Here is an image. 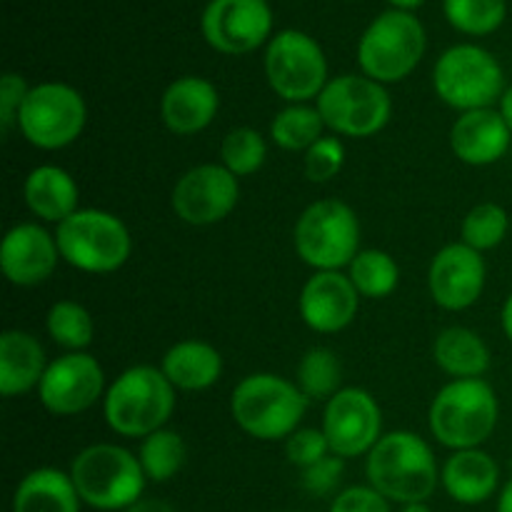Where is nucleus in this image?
Instances as JSON below:
<instances>
[{"label":"nucleus","mask_w":512,"mask_h":512,"mask_svg":"<svg viewBox=\"0 0 512 512\" xmlns=\"http://www.w3.org/2000/svg\"><path fill=\"white\" fill-rule=\"evenodd\" d=\"M365 473L370 488L400 505L425 503L440 483L435 453L410 430L383 435L368 453Z\"/></svg>","instance_id":"nucleus-1"},{"label":"nucleus","mask_w":512,"mask_h":512,"mask_svg":"<svg viewBox=\"0 0 512 512\" xmlns=\"http://www.w3.org/2000/svg\"><path fill=\"white\" fill-rule=\"evenodd\" d=\"M175 410V388L153 365H135L113 380L103 398L105 423L123 438H148Z\"/></svg>","instance_id":"nucleus-2"},{"label":"nucleus","mask_w":512,"mask_h":512,"mask_svg":"<svg viewBox=\"0 0 512 512\" xmlns=\"http://www.w3.org/2000/svg\"><path fill=\"white\" fill-rule=\"evenodd\" d=\"M308 398L290 380L273 373H253L235 385L230 395V413L238 428L250 438L288 440L300 428Z\"/></svg>","instance_id":"nucleus-3"},{"label":"nucleus","mask_w":512,"mask_h":512,"mask_svg":"<svg viewBox=\"0 0 512 512\" xmlns=\"http://www.w3.org/2000/svg\"><path fill=\"white\" fill-rule=\"evenodd\" d=\"M498 420V395L483 378L453 380L440 388L428 415L433 438L453 453L480 448L495 433Z\"/></svg>","instance_id":"nucleus-4"},{"label":"nucleus","mask_w":512,"mask_h":512,"mask_svg":"<svg viewBox=\"0 0 512 512\" xmlns=\"http://www.w3.org/2000/svg\"><path fill=\"white\" fill-rule=\"evenodd\" d=\"M70 478L85 505L103 512L128 510L143 498L145 473L130 450L113 443H98L75 455Z\"/></svg>","instance_id":"nucleus-5"},{"label":"nucleus","mask_w":512,"mask_h":512,"mask_svg":"<svg viewBox=\"0 0 512 512\" xmlns=\"http://www.w3.org/2000/svg\"><path fill=\"white\" fill-rule=\"evenodd\" d=\"M60 258L83 273L105 275L123 268L133 250L130 230L118 215L80 208L55 228Z\"/></svg>","instance_id":"nucleus-6"},{"label":"nucleus","mask_w":512,"mask_h":512,"mask_svg":"<svg viewBox=\"0 0 512 512\" xmlns=\"http://www.w3.org/2000/svg\"><path fill=\"white\" fill-rule=\"evenodd\" d=\"M428 35L423 23L408 10H385L365 28L358 43V63L363 75L380 85L400 83L423 60Z\"/></svg>","instance_id":"nucleus-7"},{"label":"nucleus","mask_w":512,"mask_h":512,"mask_svg":"<svg viewBox=\"0 0 512 512\" xmlns=\"http://www.w3.org/2000/svg\"><path fill=\"white\" fill-rule=\"evenodd\" d=\"M433 88L438 98L460 113L493 108L505 93V73L498 58L480 45H453L433 68Z\"/></svg>","instance_id":"nucleus-8"},{"label":"nucleus","mask_w":512,"mask_h":512,"mask_svg":"<svg viewBox=\"0 0 512 512\" xmlns=\"http://www.w3.org/2000/svg\"><path fill=\"white\" fill-rule=\"evenodd\" d=\"M295 253L318 270H343L360 253V223L348 203L318 200L300 213L293 230Z\"/></svg>","instance_id":"nucleus-9"},{"label":"nucleus","mask_w":512,"mask_h":512,"mask_svg":"<svg viewBox=\"0 0 512 512\" xmlns=\"http://www.w3.org/2000/svg\"><path fill=\"white\" fill-rule=\"evenodd\" d=\"M325 128L345 138H370L390 123L393 100L385 85L368 75H340L315 100Z\"/></svg>","instance_id":"nucleus-10"},{"label":"nucleus","mask_w":512,"mask_h":512,"mask_svg":"<svg viewBox=\"0 0 512 512\" xmlns=\"http://www.w3.org/2000/svg\"><path fill=\"white\" fill-rule=\"evenodd\" d=\"M265 78L285 103L318 100L328 80V60L315 38L303 30H280L265 48Z\"/></svg>","instance_id":"nucleus-11"},{"label":"nucleus","mask_w":512,"mask_h":512,"mask_svg":"<svg viewBox=\"0 0 512 512\" xmlns=\"http://www.w3.org/2000/svg\"><path fill=\"white\" fill-rule=\"evenodd\" d=\"M88 123L85 100L68 83L33 85L18 115V128L33 148L60 150L73 145Z\"/></svg>","instance_id":"nucleus-12"},{"label":"nucleus","mask_w":512,"mask_h":512,"mask_svg":"<svg viewBox=\"0 0 512 512\" xmlns=\"http://www.w3.org/2000/svg\"><path fill=\"white\" fill-rule=\"evenodd\" d=\"M323 433L330 443V453L338 458L368 455L383 438V413L368 390L343 388L325 405Z\"/></svg>","instance_id":"nucleus-13"},{"label":"nucleus","mask_w":512,"mask_h":512,"mask_svg":"<svg viewBox=\"0 0 512 512\" xmlns=\"http://www.w3.org/2000/svg\"><path fill=\"white\" fill-rule=\"evenodd\" d=\"M240 200V185L230 170L220 163L195 165L180 175L170 193L173 213L183 223L205 228L228 218Z\"/></svg>","instance_id":"nucleus-14"},{"label":"nucleus","mask_w":512,"mask_h":512,"mask_svg":"<svg viewBox=\"0 0 512 512\" xmlns=\"http://www.w3.org/2000/svg\"><path fill=\"white\" fill-rule=\"evenodd\" d=\"M200 28L213 50L245 55L270 38L273 10L268 0H210L200 18Z\"/></svg>","instance_id":"nucleus-15"},{"label":"nucleus","mask_w":512,"mask_h":512,"mask_svg":"<svg viewBox=\"0 0 512 512\" xmlns=\"http://www.w3.org/2000/svg\"><path fill=\"white\" fill-rule=\"evenodd\" d=\"M105 393V373L88 353H65L53 360L38 385V398L48 413L70 418L93 408Z\"/></svg>","instance_id":"nucleus-16"},{"label":"nucleus","mask_w":512,"mask_h":512,"mask_svg":"<svg viewBox=\"0 0 512 512\" xmlns=\"http://www.w3.org/2000/svg\"><path fill=\"white\" fill-rule=\"evenodd\" d=\"M485 278L488 268L483 253L468 248L465 243H450L440 248L430 263L428 288L435 305L458 313L478 303L485 290Z\"/></svg>","instance_id":"nucleus-17"},{"label":"nucleus","mask_w":512,"mask_h":512,"mask_svg":"<svg viewBox=\"0 0 512 512\" xmlns=\"http://www.w3.org/2000/svg\"><path fill=\"white\" fill-rule=\"evenodd\" d=\"M300 318L323 335L340 333L358 315L360 293L340 270H318L300 290Z\"/></svg>","instance_id":"nucleus-18"},{"label":"nucleus","mask_w":512,"mask_h":512,"mask_svg":"<svg viewBox=\"0 0 512 512\" xmlns=\"http://www.w3.org/2000/svg\"><path fill=\"white\" fill-rule=\"evenodd\" d=\"M60 260L58 240L38 223H18L0 245V268L18 288H35L55 273Z\"/></svg>","instance_id":"nucleus-19"},{"label":"nucleus","mask_w":512,"mask_h":512,"mask_svg":"<svg viewBox=\"0 0 512 512\" xmlns=\"http://www.w3.org/2000/svg\"><path fill=\"white\" fill-rule=\"evenodd\" d=\"M512 143V130L503 113L495 108L460 113L450 128V148L465 165L485 168L505 158Z\"/></svg>","instance_id":"nucleus-20"},{"label":"nucleus","mask_w":512,"mask_h":512,"mask_svg":"<svg viewBox=\"0 0 512 512\" xmlns=\"http://www.w3.org/2000/svg\"><path fill=\"white\" fill-rule=\"evenodd\" d=\"M218 108V88L198 75L173 80L160 98V118L175 135H195L205 130L218 115Z\"/></svg>","instance_id":"nucleus-21"},{"label":"nucleus","mask_w":512,"mask_h":512,"mask_svg":"<svg viewBox=\"0 0 512 512\" xmlns=\"http://www.w3.org/2000/svg\"><path fill=\"white\" fill-rule=\"evenodd\" d=\"M440 483L455 503L480 505L498 490L500 468L485 450H455L440 470Z\"/></svg>","instance_id":"nucleus-22"},{"label":"nucleus","mask_w":512,"mask_h":512,"mask_svg":"<svg viewBox=\"0 0 512 512\" xmlns=\"http://www.w3.org/2000/svg\"><path fill=\"white\" fill-rule=\"evenodd\" d=\"M48 365L35 335L25 330H5L0 335V395L15 398L38 388Z\"/></svg>","instance_id":"nucleus-23"},{"label":"nucleus","mask_w":512,"mask_h":512,"mask_svg":"<svg viewBox=\"0 0 512 512\" xmlns=\"http://www.w3.org/2000/svg\"><path fill=\"white\" fill-rule=\"evenodd\" d=\"M23 198L30 213L45 223H63L75 213L80 200L78 183L68 170L58 165H38L28 173L23 185Z\"/></svg>","instance_id":"nucleus-24"},{"label":"nucleus","mask_w":512,"mask_h":512,"mask_svg":"<svg viewBox=\"0 0 512 512\" xmlns=\"http://www.w3.org/2000/svg\"><path fill=\"white\" fill-rule=\"evenodd\" d=\"M160 370L175 390L200 393L213 388L223 375V355L205 340H180L165 353Z\"/></svg>","instance_id":"nucleus-25"},{"label":"nucleus","mask_w":512,"mask_h":512,"mask_svg":"<svg viewBox=\"0 0 512 512\" xmlns=\"http://www.w3.org/2000/svg\"><path fill=\"white\" fill-rule=\"evenodd\" d=\"M80 495L70 473L38 468L25 475L13 495V512H80Z\"/></svg>","instance_id":"nucleus-26"},{"label":"nucleus","mask_w":512,"mask_h":512,"mask_svg":"<svg viewBox=\"0 0 512 512\" xmlns=\"http://www.w3.org/2000/svg\"><path fill=\"white\" fill-rule=\"evenodd\" d=\"M433 358L443 373L455 380L483 378L490 368V348L468 328H445L433 343Z\"/></svg>","instance_id":"nucleus-27"},{"label":"nucleus","mask_w":512,"mask_h":512,"mask_svg":"<svg viewBox=\"0 0 512 512\" xmlns=\"http://www.w3.org/2000/svg\"><path fill=\"white\" fill-rule=\"evenodd\" d=\"M323 115L318 108L308 103H290L288 108L280 110L270 123V138L278 148L300 153L308 150L323 138Z\"/></svg>","instance_id":"nucleus-28"},{"label":"nucleus","mask_w":512,"mask_h":512,"mask_svg":"<svg viewBox=\"0 0 512 512\" xmlns=\"http://www.w3.org/2000/svg\"><path fill=\"white\" fill-rule=\"evenodd\" d=\"M348 278L363 298H388L400 283V268L395 258L385 250H360L353 263L348 265Z\"/></svg>","instance_id":"nucleus-29"},{"label":"nucleus","mask_w":512,"mask_h":512,"mask_svg":"<svg viewBox=\"0 0 512 512\" xmlns=\"http://www.w3.org/2000/svg\"><path fill=\"white\" fill-rule=\"evenodd\" d=\"M185 458H188L185 440L175 430L168 428L143 438V445H140L138 453L145 478L153 480V483H168V480H173L183 470Z\"/></svg>","instance_id":"nucleus-30"},{"label":"nucleus","mask_w":512,"mask_h":512,"mask_svg":"<svg viewBox=\"0 0 512 512\" xmlns=\"http://www.w3.org/2000/svg\"><path fill=\"white\" fill-rule=\"evenodd\" d=\"M45 328H48V335L53 338V343L65 348L68 353H85V348L93 343L95 335L93 318L75 300H58L48 310Z\"/></svg>","instance_id":"nucleus-31"},{"label":"nucleus","mask_w":512,"mask_h":512,"mask_svg":"<svg viewBox=\"0 0 512 512\" xmlns=\"http://www.w3.org/2000/svg\"><path fill=\"white\" fill-rule=\"evenodd\" d=\"M340 360L333 350L313 348L300 358L295 370V385L308 400H330L340 393Z\"/></svg>","instance_id":"nucleus-32"},{"label":"nucleus","mask_w":512,"mask_h":512,"mask_svg":"<svg viewBox=\"0 0 512 512\" xmlns=\"http://www.w3.org/2000/svg\"><path fill=\"white\" fill-rule=\"evenodd\" d=\"M443 10L455 30L483 38L505 23L508 3L505 0H443Z\"/></svg>","instance_id":"nucleus-33"},{"label":"nucleus","mask_w":512,"mask_h":512,"mask_svg":"<svg viewBox=\"0 0 512 512\" xmlns=\"http://www.w3.org/2000/svg\"><path fill=\"white\" fill-rule=\"evenodd\" d=\"M510 230V218L508 210L498 203H478L463 220V228H460V243H465L468 248L485 253V250H493L508 238Z\"/></svg>","instance_id":"nucleus-34"},{"label":"nucleus","mask_w":512,"mask_h":512,"mask_svg":"<svg viewBox=\"0 0 512 512\" xmlns=\"http://www.w3.org/2000/svg\"><path fill=\"white\" fill-rule=\"evenodd\" d=\"M268 155L265 138L255 128H233L220 143V165L235 175L248 178L258 173Z\"/></svg>","instance_id":"nucleus-35"},{"label":"nucleus","mask_w":512,"mask_h":512,"mask_svg":"<svg viewBox=\"0 0 512 512\" xmlns=\"http://www.w3.org/2000/svg\"><path fill=\"white\" fill-rule=\"evenodd\" d=\"M345 145L335 135H323L313 148L305 150L303 170L310 183H328L343 170Z\"/></svg>","instance_id":"nucleus-36"},{"label":"nucleus","mask_w":512,"mask_h":512,"mask_svg":"<svg viewBox=\"0 0 512 512\" xmlns=\"http://www.w3.org/2000/svg\"><path fill=\"white\" fill-rule=\"evenodd\" d=\"M285 455L295 468L305 470L310 465L320 463L330 455V443L323 430L298 428L288 440H285Z\"/></svg>","instance_id":"nucleus-37"},{"label":"nucleus","mask_w":512,"mask_h":512,"mask_svg":"<svg viewBox=\"0 0 512 512\" xmlns=\"http://www.w3.org/2000/svg\"><path fill=\"white\" fill-rule=\"evenodd\" d=\"M330 512H390V500L370 485H353L335 495Z\"/></svg>","instance_id":"nucleus-38"},{"label":"nucleus","mask_w":512,"mask_h":512,"mask_svg":"<svg viewBox=\"0 0 512 512\" xmlns=\"http://www.w3.org/2000/svg\"><path fill=\"white\" fill-rule=\"evenodd\" d=\"M343 458L330 453L328 458H323L320 463L310 465V468L303 470V488L308 490L315 498H323V495H330L335 488H338L340 478H343Z\"/></svg>","instance_id":"nucleus-39"},{"label":"nucleus","mask_w":512,"mask_h":512,"mask_svg":"<svg viewBox=\"0 0 512 512\" xmlns=\"http://www.w3.org/2000/svg\"><path fill=\"white\" fill-rule=\"evenodd\" d=\"M30 93V85L25 83L23 75L5 73L0 78V125L8 133L13 125H18L20 108H23L25 98Z\"/></svg>","instance_id":"nucleus-40"},{"label":"nucleus","mask_w":512,"mask_h":512,"mask_svg":"<svg viewBox=\"0 0 512 512\" xmlns=\"http://www.w3.org/2000/svg\"><path fill=\"white\" fill-rule=\"evenodd\" d=\"M123 512H175L173 508H170L165 500H155V498H140L138 503L130 505L128 510Z\"/></svg>","instance_id":"nucleus-41"},{"label":"nucleus","mask_w":512,"mask_h":512,"mask_svg":"<svg viewBox=\"0 0 512 512\" xmlns=\"http://www.w3.org/2000/svg\"><path fill=\"white\" fill-rule=\"evenodd\" d=\"M500 323H503V333L505 338L512 343V293L505 298L503 303V313H500Z\"/></svg>","instance_id":"nucleus-42"},{"label":"nucleus","mask_w":512,"mask_h":512,"mask_svg":"<svg viewBox=\"0 0 512 512\" xmlns=\"http://www.w3.org/2000/svg\"><path fill=\"white\" fill-rule=\"evenodd\" d=\"M500 113H503L505 123H508V128L512 130V85H508L503 93V98H500Z\"/></svg>","instance_id":"nucleus-43"},{"label":"nucleus","mask_w":512,"mask_h":512,"mask_svg":"<svg viewBox=\"0 0 512 512\" xmlns=\"http://www.w3.org/2000/svg\"><path fill=\"white\" fill-rule=\"evenodd\" d=\"M498 512H512V478L503 485V490H500Z\"/></svg>","instance_id":"nucleus-44"},{"label":"nucleus","mask_w":512,"mask_h":512,"mask_svg":"<svg viewBox=\"0 0 512 512\" xmlns=\"http://www.w3.org/2000/svg\"><path fill=\"white\" fill-rule=\"evenodd\" d=\"M388 3L393 5L395 10H408V13H413V10L420 8L425 0H388Z\"/></svg>","instance_id":"nucleus-45"},{"label":"nucleus","mask_w":512,"mask_h":512,"mask_svg":"<svg viewBox=\"0 0 512 512\" xmlns=\"http://www.w3.org/2000/svg\"><path fill=\"white\" fill-rule=\"evenodd\" d=\"M400 512H433V510H430L425 503H408V505H403V510Z\"/></svg>","instance_id":"nucleus-46"}]
</instances>
